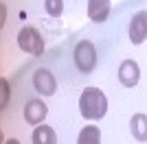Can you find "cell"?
<instances>
[{"instance_id":"obj_9","label":"cell","mask_w":147,"mask_h":144,"mask_svg":"<svg viewBox=\"0 0 147 144\" xmlns=\"http://www.w3.org/2000/svg\"><path fill=\"white\" fill-rule=\"evenodd\" d=\"M31 142L33 144H57V133H55V129L49 127V125H37L35 129H33Z\"/></svg>"},{"instance_id":"obj_14","label":"cell","mask_w":147,"mask_h":144,"mask_svg":"<svg viewBox=\"0 0 147 144\" xmlns=\"http://www.w3.org/2000/svg\"><path fill=\"white\" fill-rule=\"evenodd\" d=\"M5 15H7V7L2 5V20H0V26H5Z\"/></svg>"},{"instance_id":"obj_3","label":"cell","mask_w":147,"mask_h":144,"mask_svg":"<svg viewBox=\"0 0 147 144\" xmlns=\"http://www.w3.org/2000/svg\"><path fill=\"white\" fill-rule=\"evenodd\" d=\"M18 46L22 53L26 55H35V57H40V55L44 53V37L40 35V31L35 29V26H22L18 33Z\"/></svg>"},{"instance_id":"obj_11","label":"cell","mask_w":147,"mask_h":144,"mask_svg":"<svg viewBox=\"0 0 147 144\" xmlns=\"http://www.w3.org/2000/svg\"><path fill=\"white\" fill-rule=\"evenodd\" d=\"M77 144H101V131L97 125H86L79 131Z\"/></svg>"},{"instance_id":"obj_10","label":"cell","mask_w":147,"mask_h":144,"mask_svg":"<svg viewBox=\"0 0 147 144\" xmlns=\"http://www.w3.org/2000/svg\"><path fill=\"white\" fill-rule=\"evenodd\" d=\"M129 131L136 142H147V116L145 114H134L129 120Z\"/></svg>"},{"instance_id":"obj_6","label":"cell","mask_w":147,"mask_h":144,"mask_svg":"<svg viewBox=\"0 0 147 144\" xmlns=\"http://www.w3.org/2000/svg\"><path fill=\"white\" fill-rule=\"evenodd\" d=\"M147 39V11L134 13V18L129 22V42L134 46H141Z\"/></svg>"},{"instance_id":"obj_2","label":"cell","mask_w":147,"mask_h":144,"mask_svg":"<svg viewBox=\"0 0 147 144\" xmlns=\"http://www.w3.org/2000/svg\"><path fill=\"white\" fill-rule=\"evenodd\" d=\"M73 59L81 74H90L97 66V48H94V44L90 39H81L73 50Z\"/></svg>"},{"instance_id":"obj_13","label":"cell","mask_w":147,"mask_h":144,"mask_svg":"<svg viewBox=\"0 0 147 144\" xmlns=\"http://www.w3.org/2000/svg\"><path fill=\"white\" fill-rule=\"evenodd\" d=\"M0 90H2V98H0V109H7L9 98H11V85L7 79H0Z\"/></svg>"},{"instance_id":"obj_12","label":"cell","mask_w":147,"mask_h":144,"mask_svg":"<svg viewBox=\"0 0 147 144\" xmlns=\"http://www.w3.org/2000/svg\"><path fill=\"white\" fill-rule=\"evenodd\" d=\"M44 9L51 18H59L64 13V0H44Z\"/></svg>"},{"instance_id":"obj_8","label":"cell","mask_w":147,"mask_h":144,"mask_svg":"<svg viewBox=\"0 0 147 144\" xmlns=\"http://www.w3.org/2000/svg\"><path fill=\"white\" fill-rule=\"evenodd\" d=\"M112 5L110 0H88V18L92 22H105L110 18Z\"/></svg>"},{"instance_id":"obj_5","label":"cell","mask_w":147,"mask_h":144,"mask_svg":"<svg viewBox=\"0 0 147 144\" xmlns=\"http://www.w3.org/2000/svg\"><path fill=\"white\" fill-rule=\"evenodd\" d=\"M119 81L123 87H136L141 81V68L134 59H125L119 66Z\"/></svg>"},{"instance_id":"obj_4","label":"cell","mask_w":147,"mask_h":144,"mask_svg":"<svg viewBox=\"0 0 147 144\" xmlns=\"http://www.w3.org/2000/svg\"><path fill=\"white\" fill-rule=\"evenodd\" d=\"M33 90L42 96H53L57 92V81L53 77V72L46 68H40L33 74Z\"/></svg>"},{"instance_id":"obj_7","label":"cell","mask_w":147,"mask_h":144,"mask_svg":"<svg viewBox=\"0 0 147 144\" xmlns=\"http://www.w3.org/2000/svg\"><path fill=\"white\" fill-rule=\"evenodd\" d=\"M49 116V107L44 105V101H37V98H33V101L26 103L24 107V120L26 125H42L44 118Z\"/></svg>"},{"instance_id":"obj_15","label":"cell","mask_w":147,"mask_h":144,"mask_svg":"<svg viewBox=\"0 0 147 144\" xmlns=\"http://www.w3.org/2000/svg\"><path fill=\"white\" fill-rule=\"evenodd\" d=\"M5 144H20V142H18V140H16V138H9V140H7V142H5Z\"/></svg>"},{"instance_id":"obj_1","label":"cell","mask_w":147,"mask_h":144,"mask_svg":"<svg viewBox=\"0 0 147 144\" xmlns=\"http://www.w3.org/2000/svg\"><path fill=\"white\" fill-rule=\"evenodd\" d=\"M79 114L86 120H101L108 114V98L99 87H86L79 96Z\"/></svg>"}]
</instances>
